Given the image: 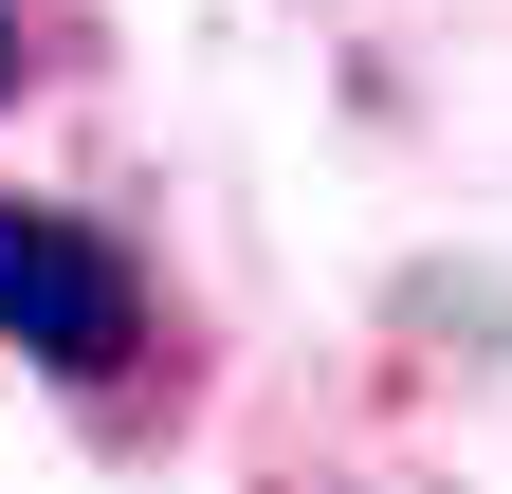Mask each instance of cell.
<instances>
[{"instance_id":"1","label":"cell","mask_w":512,"mask_h":494,"mask_svg":"<svg viewBox=\"0 0 512 494\" xmlns=\"http://www.w3.org/2000/svg\"><path fill=\"white\" fill-rule=\"evenodd\" d=\"M0 348H37L55 385H110V366L147 348V275H128L92 220L0 202Z\"/></svg>"},{"instance_id":"2","label":"cell","mask_w":512,"mask_h":494,"mask_svg":"<svg viewBox=\"0 0 512 494\" xmlns=\"http://www.w3.org/2000/svg\"><path fill=\"white\" fill-rule=\"evenodd\" d=\"M37 74V0H0V92H19Z\"/></svg>"}]
</instances>
